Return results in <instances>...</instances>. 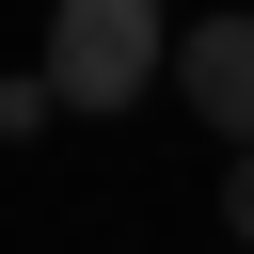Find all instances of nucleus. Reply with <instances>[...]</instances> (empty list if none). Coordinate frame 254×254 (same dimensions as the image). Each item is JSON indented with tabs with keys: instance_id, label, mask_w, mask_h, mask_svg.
Masks as SVG:
<instances>
[{
	"instance_id": "obj_1",
	"label": "nucleus",
	"mask_w": 254,
	"mask_h": 254,
	"mask_svg": "<svg viewBox=\"0 0 254 254\" xmlns=\"http://www.w3.org/2000/svg\"><path fill=\"white\" fill-rule=\"evenodd\" d=\"M32 79H48V111H143V79H175V32L143 0H64Z\"/></svg>"
},
{
	"instance_id": "obj_2",
	"label": "nucleus",
	"mask_w": 254,
	"mask_h": 254,
	"mask_svg": "<svg viewBox=\"0 0 254 254\" xmlns=\"http://www.w3.org/2000/svg\"><path fill=\"white\" fill-rule=\"evenodd\" d=\"M175 95L254 159V16H190V32H175Z\"/></svg>"
},
{
	"instance_id": "obj_3",
	"label": "nucleus",
	"mask_w": 254,
	"mask_h": 254,
	"mask_svg": "<svg viewBox=\"0 0 254 254\" xmlns=\"http://www.w3.org/2000/svg\"><path fill=\"white\" fill-rule=\"evenodd\" d=\"M32 127H64V111H48V79L16 64V79H0V143H32Z\"/></svg>"
},
{
	"instance_id": "obj_4",
	"label": "nucleus",
	"mask_w": 254,
	"mask_h": 254,
	"mask_svg": "<svg viewBox=\"0 0 254 254\" xmlns=\"http://www.w3.org/2000/svg\"><path fill=\"white\" fill-rule=\"evenodd\" d=\"M222 238L254 254V159H222Z\"/></svg>"
}]
</instances>
